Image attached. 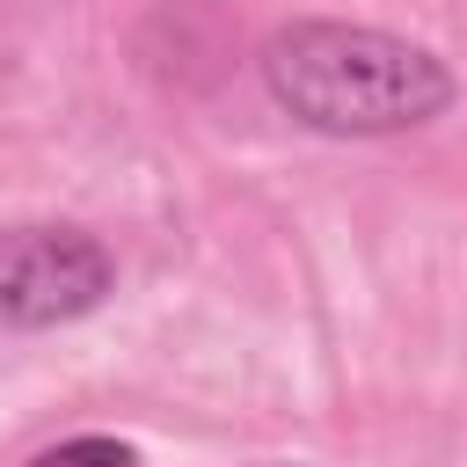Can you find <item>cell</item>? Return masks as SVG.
I'll return each instance as SVG.
<instances>
[{"mask_svg": "<svg viewBox=\"0 0 467 467\" xmlns=\"http://www.w3.org/2000/svg\"><path fill=\"white\" fill-rule=\"evenodd\" d=\"M270 102L321 139H394L452 109L438 51L372 22H292L263 44Z\"/></svg>", "mask_w": 467, "mask_h": 467, "instance_id": "cell-1", "label": "cell"}, {"mask_svg": "<svg viewBox=\"0 0 467 467\" xmlns=\"http://www.w3.org/2000/svg\"><path fill=\"white\" fill-rule=\"evenodd\" d=\"M117 292V263L80 226H7L0 234V336H36L95 314Z\"/></svg>", "mask_w": 467, "mask_h": 467, "instance_id": "cell-2", "label": "cell"}, {"mask_svg": "<svg viewBox=\"0 0 467 467\" xmlns=\"http://www.w3.org/2000/svg\"><path fill=\"white\" fill-rule=\"evenodd\" d=\"M22 467H139V452H131L124 438H102V431H88V438H58V445L29 452Z\"/></svg>", "mask_w": 467, "mask_h": 467, "instance_id": "cell-3", "label": "cell"}]
</instances>
